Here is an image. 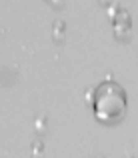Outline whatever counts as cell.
<instances>
[{
    "mask_svg": "<svg viewBox=\"0 0 138 158\" xmlns=\"http://www.w3.org/2000/svg\"><path fill=\"white\" fill-rule=\"evenodd\" d=\"M92 108L98 120L108 124L118 122L126 112V94L122 86L114 80H104L102 84H98V88L94 90Z\"/></svg>",
    "mask_w": 138,
    "mask_h": 158,
    "instance_id": "cell-1",
    "label": "cell"
}]
</instances>
